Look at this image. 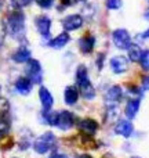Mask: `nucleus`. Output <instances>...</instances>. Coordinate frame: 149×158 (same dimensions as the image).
Here are the masks:
<instances>
[{
  "label": "nucleus",
  "instance_id": "393cba45",
  "mask_svg": "<svg viewBox=\"0 0 149 158\" xmlns=\"http://www.w3.org/2000/svg\"><path fill=\"white\" fill-rule=\"evenodd\" d=\"M36 3H37L41 8H50L54 4V0H36Z\"/></svg>",
  "mask_w": 149,
  "mask_h": 158
},
{
  "label": "nucleus",
  "instance_id": "2f4dec72",
  "mask_svg": "<svg viewBox=\"0 0 149 158\" xmlns=\"http://www.w3.org/2000/svg\"><path fill=\"white\" fill-rule=\"evenodd\" d=\"M3 4H4V0H0V10H2V7H3Z\"/></svg>",
  "mask_w": 149,
  "mask_h": 158
},
{
  "label": "nucleus",
  "instance_id": "2eb2a0df",
  "mask_svg": "<svg viewBox=\"0 0 149 158\" xmlns=\"http://www.w3.org/2000/svg\"><path fill=\"white\" fill-rule=\"evenodd\" d=\"M69 40H71V38H69L68 33L62 32V33H60L57 38H54L53 40H50L49 46L53 47V49H62L64 46H66V44L69 43Z\"/></svg>",
  "mask_w": 149,
  "mask_h": 158
},
{
  "label": "nucleus",
  "instance_id": "7ed1b4c3",
  "mask_svg": "<svg viewBox=\"0 0 149 158\" xmlns=\"http://www.w3.org/2000/svg\"><path fill=\"white\" fill-rule=\"evenodd\" d=\"M55 143V136L51 132H46L41 136H39L33 143V148L37 154H46L47 151H50L53 148Z\"/></svg>",
  "mask_w": 149,
  "mask_h": 158
},
{
  "label": "nucleus",
  "instance_id": "412c9836",
  "mask_svg": "<svg viewBox=\"0 0 149 158\" xmlns=\"http://www.w3.org/2000/svg\"><path fill=\"white\" fill-rule=\"evenodd\" d=\"M46 114H44V118H46L47 123L51 126H57V122H58V114L57 112H50V110H44Z\"/></svg>",
  "mask_w": 149,
  "mask_h": 158
},
{
  "label": "nucleus",
  "instance_id": "aec40b11",
  "mask_svg": "<svg viewBox=\"0 0 149 158\" xmlns=\"http://www.w3.org/2000/svg\"><path fill=\"white\" fill-rule=\"evenodd\" d=\"M127 50H128V58H130L131 61H134V63L139 61L141 54H142V50L138 44H130V47H128Z\"/></svg>",
  "mask_w": 149,
  "mask_h": 158
},
{
  "label": "nucleus",
  "instance_id": "72a5a7b5",
  "mask_svg": "<svg viewBox=\"0 0 149 158\" xmlns=\"http://www.w3.org/2000/svg\"><path fill=\"white\" fill-rule=\"evenodd\" d=\"M133 158H139V157H133Z\"/></svg>",
  "mask_w": 149,
  "mask_h": 158
},
{
  "label": "nucleus",
  "instance_id": "6e6552de",
  "mask_svg": "<svg viewBox=\"0 0 149 158\" xmlns=\"http://www.w3.org/2000/svg\"><path fill=\"white\" fill-rule=\"evenodd\" d=\"M35 24H36V28H37L39 33H40L43 38H49L50 29H51V19L47 15H40L36 18Z\"/></svg>",
  "mask_w": 149,
  "mask_h": 158
},
{
  "label": "nucleus",
  "instance_id": "c85d7f7f",
  "mask_svg": "<svg viewBox=\"0 0 149 158\" xmlns=\"http://www.w3.org/2000/svg\"><path fill=\"white\" fill-rule=\"evenodd\" d=\"M33 0H19V4L21 6H28V4H30Z\"/></svg>",
  "mask_w": 149,
  "mask_h": 158
},
{
  "label": "nucleus",
  "instance_id": "9b49d317",
  "mask_svg": "<svg viewBox=\"0 0 149 158\" xmlns=\"http://www.w3.org/2000/svg\"><path fill=\"white\" fill-rule=\"evenodd\" d=\"M79 129L80 132H83L84 135H94L98 129V123L94 119H81L79 123Z\"/></svg>",
  "mask_w": 149,
  "mask_h": 158
},
{
  "label": "nucleus",
  "instance_id": "a211bd4d",
  "mask_svg": "<svg viewBox=\"0 0 149 158\" xmlns=\"http://www.w3.org/2000/svg\"><path fill=\"white\" fill-rule=\"evenodd\" d=\"M94 44H95L94 36H84V38H81L80 40H79V47H80V50L83 53H86V54H88V53L92 52Z\"/></svg>",
  "mask_w": 149,
  "mask_h": 158
},
{
  "label": "nucleus",
  "instance_id": "dca6fc26",
  "mask_svg": "<svg viewBox=\"0 0 149 158\" xmlns=\"http://www.w3.org/2000/svg\"><path fill=\"white\" fill-rule=\"evenodd\" d=\"M139 106H141V100L139 98H131V100H128L127 106H126V115H127L128 119H133L135 117L139 110Z\"/></svg>",
  "mask_w": 149,
  "mask_h": 158
},
{
  "label": "nucleus",
  "instance_id": "7c9ffc66",
  "mask_svg": "<svg viewBox=\"0 0 149 158\" xmlns=\"http://www.w3.org/2000/svg\"><path fill=\"white\" fill-rule=\"evenodd\" d=\"M79 158H91V157H90V156H87V154H83V156H80Z\"/></svg>",
  "mask_w": 149,
  "mask_h": 158
},
{
  "label": "nucleus",
  "instance_id": "473e14b6",
  "mask_svg": "<svg viewBox=\"0 0 149 158\" xmlns=\"http://www.w3.org/2000/svg\"><path fill=\"white\" fill-rule=\"evenodd\" d=\"M77 2H86V0H77Z\"/></svg>",
  "mask_w": 149,
  "mask_h": 158
},
{
  "label": "nucleus",
  "instance_id": "bb28decb",
  "mask_svg": "<svg viewBox=\"0 0 149 158\" xmlns=\"http://www.w3.org/2000/svg\"><path fill=\"white\" fill-rule=\"evenodd\" d=\"M61 3H62L64 6H73L77 3V0H61Z\"/></svg>",
  "mask_w": 149,
  "mask_h": 158
},
{
  "label": "nucleus",
  "instance_id": "ddd939ff",
  "mask_svg": "<svg viewBox=\"0 0 149 158\" xmlns=\"http://www.w3.org/2000/svg\"><path fill=\"white\" fill-rule=\"evenodd\" d=\"M122 96H123L122 87L120 86H112L111 89L108 90V93H106L105 100L108 101L109 104H117L120 101V98H122Z\"/></svg>",
  "mask_w": 149,
  "mask_h": 158
},
{
  "label": "nucleus",
  "instance_id": "9d476101",
  "mask_svg": "<svg viewBox=\"0 0 149 158\" xmlns=\"http://www.w3.org/2000/svg\"><path fill=\"white\" fill-rule=\"evenodd\" d=\"M133 123L130 121H120L116 126H115V133L116 135H120L123 137H130L133 135Z\"/></svg>",
  "mask_w": 149,
  "mask_h": 158
},
{
  "label": "nucleus",
  "instance_id": "4be33fe9",
  "mask_svg": "<svg viewBox=\"0 0 149 158\" xmlns=\"http://www.w3.org/2000/svg\"><path fill=\"white\" fill-rule=\"evenodd\" d=\"M139 63H141L142 69H145V71H149V50H145V52H142L141 58H139Z\"/></svg>",
  "mask_w": 149,
  "mask_h": 158
},
{
  "label": "nucleus",
  "instance_id": "5701e85b",
  "mask_svg": "<svg viewBox=\"0 0 149 158\" xmlns=\"http://www.w3.org/2000/svg\"><path fill=\"white\" fill-rule=\"evenodd\" d=\"M8 131H10V122L4 118H0V137L7 135Z\"/></svg>",
  "mask_w": 149,
  "mask_h": 158
},
{
  "label": "nucleus",
  "instance_id": "f03ea898",
  "mask_svg": "<svg viewBox=\"0 0 149 158\" xmlns=\"http://www.w3.org/2000/svg\"><path fill=\"white\" fill-rule=\"evenodd\" d=\"M76 82H77V87L84 98L92 100L95 97V89L90 82L88 75H87V68L84 65H79L77 71H76Z\"/></svg>",
  "mask_w": 149,
  "mask_h": 158
},
{
  "label": "nucleus",
  "instance_id": "f8f14e48",
  "mask_svg": "<svg viewBox=\"0 0 149 158\" xmlns=\"http://www.w3.org/2000/svg\"><path fill=\"white\" fill-rule=\"evenodd\" d=\"M39 98H40V103L43 106L44 110H50L54 104V98H53V94L46 89V87H40L39 90Z\"/></svg>",
  "mask_w": 149,
  "mask_h": 158
},
{
  "label": "nucleus",
  "instance_id": "39448f33",
  "mask_svg": "<svg viewBox=\"0 0 149 158\" xmlns=\"http://www.w3.org/2000/svg\"><path fill=\"white\" fill-rule=\"evenodd\" d=\"M26 75L33 83H40L43 79V72H41V65L37 60L29 58L26 61Z\"/></svg>",
  "mask_w": 149,
  "mask_h": 158
},
{
  "label": "nucleus",
  "instance_id": "1a4fd4ad",
  "mask_svg": "<svg viewBox=\"0 0 149 158\" xmlns=\"http://www.w3.org/2000/svg\"><path fill=\"white\" fill-rule=\"evenodd\" d=\"M75 123V117L72 112L69 111H62L58 114V122H57V126L62 131H68L73 126Z\"/></svg>",
  "mask_w": 149,
  "mask_h": 158
},
{
  "label": "nucleus",
  "instance_id": "a878e982",
  "mask_svg": "<svg viewBox=\"0 0 149 158\" xmlns=\"http://www.w3.org/2000/svg\"><path fill=\"white\" fill-rule=\"evenodd\" d=\"M142 89H144V90H149V77H144V78H142Z\"/></svg>",
  "mask_w": 149,
  "mask_h": 158
},
{
  "label": "nucleus",
  "instance_id": "b1692460",
  "mask_svg": "<svg viewBox=\"0 0 149 158\" xmlns=\"http://www.w3.org/2000/svg\"><path fill=\"white\" fill-rule=\"evenodd\" d=\"M105 4L109 10H117L122 7V0H106Z\"/></svg>",
  "mask_w": 149,
  "mask_h": 158
},
{
  "label": "nucleus",
  "instance_id": "cd10ccee",
  "mask_svg": "<svg viewBox=\"0 0 149 158\" xmlns=\"http://www.w3.org/2000/svg\"><path fill=\"white\" fill-rule=\"evenodd\" d=\"M49 158H69L68 156H65V154H60V153H55V154H51Z\"/></svg>",
  "mask_w": 149,
  "mask_h": 158
},
{
  "label": "nucleus",
  "instance_id": "c9c22d12",
  "mask_svg": "<svg viewBox=\"0 0 149 158\" xmlns=\"http://www.w3.org/2000/svg\"><path fill=\"white\" fill-rule=\"evenodd\" d=\"M0 90H2V89H0Z\"/></svg>",
  "mask_w": 149,
  "mask_h": 158
},
{
  "label": "nucleus",
  "instance_id": "f3484780",
  "mask_svg": "<svg viewBox=\"0 0 149 158\" xmlns=\"http://www.w3.org/2000/svg\"><path fill=\"white\" fill-rule=\"evenodd\" d=\"M64 97H65V103L68 104V106H73V104H76V103H77V100H79V90H77V87L68 86L65 89Z\"/></svg>",
  "mask_w": 149,
  "mask_h": 158
},
{
  "label": "nucleus",
  "instance_id": "6ab92c4d",
  "mask_svg": "<svg viewBox=\"0 0 149 158\" xmlns=\"http://www.w3.org/2000/svg\"><path fill=\"white\" fill-rule=\"evenodd\" d=\"M30 58V50L25 46H21L13 56V60L15 63H26Z\"/></svg>",
  "mask_w": 149,
  "mask_h": 158
},
{
  "label": "nucleus",
  "instance_id": "4468645a",
  "mask_svg": "<svg viewBox=\"0 0 149 158\" xmlns=\"http://www.w3.org/2000/svg\"><path fill=\"white\" fill-rule=\"evenodd\" d=\"M32 83L33 82L29 78H19L15 82V89L21 94H29L32 90Z\"/></svg>",
  "mask_w": 149,
  "mask_h": 158
},
{
  "label": "nucleus",
  "instance_id": "423d86ee",
  "mask_svg": "<svg viewBox=\"0 0 149 158\" xmlns=\"http://www.w3.org/2000/svg\"><path fill=\"white\" fill-rule=\"evenodd\" d=\"M83 22H84V19L81 15H79V14H71V15L65 17L62 19V27L65 31H76L83 25Z\"/></svg>",
  "mask_w": 149,
  "mask_h": 158
},
{
  "label": "nucleus",
  "instance_id": "f704fd0d",
  "mask_svg": "<svg viewBox=\"0 0 149 158\" xmlns=\"http://www.w3.org/2000/svg\"><path fill=\"white\" fill-rule=\"evenodd\" d=\"M148 2H149V0H148Z\"/></svg>",
  "mask_w": 149,
  "mask_h": 158
},
{
  "label": "nucleus",
  "instance_id": "f257e3e1",
  "mask_svg": "<svg viewBox=\"0 0 149 158\" xmlns=\"http://www.w3.org/2000/svg\"><path fill=\"white\" fill-rule=\"evenodd\" d=\"M6 29L10 36L22 39L25 35V15L18 10L11 13L6 19Z\"/></svg>",
  "mask_w": 149,
  "mask_h": 158
},
{
  "label": "nucleus",
  "instance_id": "20e7f679",
  "mask_svg": "<svg viewBox=\"0 0 149 158\" xmlns=\"http://www.w3.org/2000/svg\"><path fill=\"white\" fill-rule=\"evenodd\" d=\"M112 40H113L115 46L120 50H127L131 44V36L126 29H115L112 33Z\"/></svg>",
  "mask_w": 149,
  "mask_h": 158
},
{
  "label": "nucleus",
  "instance_id": "c756f323",
  "mask_svg": "<svg viewBox=\"0 0 149 158\" xmlns=\"http://www.w3.org/2000/svg\"><path fill=\"white\" fill-rule=\"evenodd\" d=\"M144 38H147V39H149V29L147 31V32L144 33Z\"/></svg>",
  "mask_w": 149,
  "mask_h": 158
},
{
  "label": "nucleus",
  "instance_id": "0eeeda50",
  "mask_svg": "<svg viewBox=\"0 0 149 158\" xmlns=\"http://www.w3.org/2000/svg\"><path fill=\"white\" fill-rule=\"evenodd\" d=\"M111 68L115 74H123L128 69V60L124 56H116L111 58Z\"/></svg>",
  "mask_w": 149,
  "mask_h": 158
}]
</instances>
